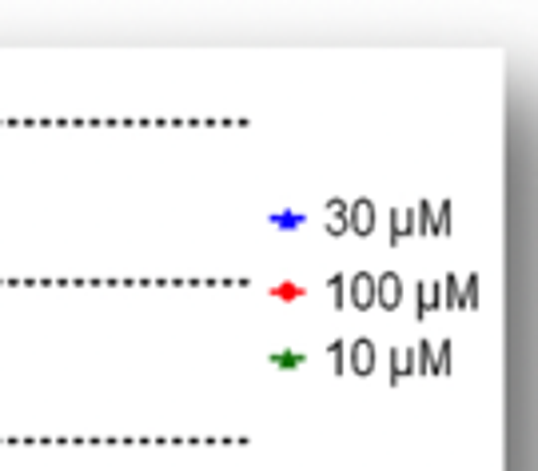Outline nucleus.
<instances>
[{
  "instance_id": "nucleus-13",
  "label": "nucleus",
  "mask_w": 538,
  "mask_h": 471,
  "mask_svg": "<svg viewBox=\"0 0 538 471\" xmlns=\"http://www.w3.org/2000/svg\"><path fill=\"white\" fill-rule=\"evenodd\" d=\"M459 280H463V276H447V284H439V292H443V304H447V308H463Z\"/></svg>"
},
{
  "instance_id": "nucleus-8",
  "label": "nucleus",
  "mask_w": 538,
  "mask_h": 471,
  "mask_svg": "<svg viewBox=\"0 0 538 471\" xmlns=\"http://www.w3.org/2000/svg\"><path fill=\"white\" fill-rule=\"evenodd\" d=\"M387 224H391V244H403L407 236H415V220H411V208H395V212L387 216Z\"/></svg>"
},
{
  "instance_id": "nucleus-15",
  "label": "nucleus",
  "mask_w": 538,
  "mask_h": 471,
  "mask_svg": "<svg viewBox=\"0 0 538 471\" xmlns=\"http://www.w3.org/2000/svg\"><path fill=\"white\" fill-rule=\"evenodd\" d=\"M271 364H275V368H303V364H307V356L287 348V352H275V356H271Z\"/></svg>"
},
{
  "instance_id": "nucleus-2",
  "label": "nucleus",
  "mask_w": 538,
  "mask_h": 471,
  "mask_svg": "<svg viewBox=\"0 0 538 471\" xmlns=\"http://www.w3.org/2000/svg\"><path fill=\"white\" fill-rule=\"evenodd\" d=\"M375 368H379V348H375V340H367V336L351 340V344H347V372L371 376Z\"/></svg>"
},
{
  "instance_id": "nucleus-12",
  "label": "nucleus",
  "mask_w": 538,
  "mask_h": 471,
  "mask_svg": "<svg viewBox=\"0 0 538 471\" xmlns=\"http://www.w3.org/2000/svg\"><path fill=\"white\" fill-rule=\"evenodd\" d=\"M451 200H443V204H435V224H431V236H447L451 232Z\"/></svg>"
},
{
  "instance_id": "nucleus-3",
  "label": "nucleus",
  "mask_w": 538,
  "mask_h": 471,
  "mask_svg": "<svg viewBox=\"0 0 538 471\" xmlns=\"http://www.w3.org/2000/svg\"><path fill=\"white\" fill-rule=\"evenodd\" d=\"M403 296H407V284H403L399 272H383V276H375V308L395 312V308L403 304Z\"/></svg>"
},
{
  "instance_id": "nucleus-5",
  "label": "nucleus",
  "mask_w": 538,
  "mask_h": 471,
  "mask_svg": "<svg viewBox=\"0 0 538 471\" xmlns=\"http://www.w3.org/2000/svg\"><path fill=\"white\" fill-rule=\"evenodd\" d=\"M407 376H415V348L399 344L391 348V384H403Z\"/></svg>"
},
{
  "instance_id": "nucleus-1",
  "label": "nucleus",
  "mask_w": 538,
  "mask_h": 471,
  "mask_svg": "<svg viewBox=\"0 0 538 471\" xmlns=\"http://www.w3.org/2000/svg\"><path fill=\"white\" fill-rule=\"evenodd\" d=\"M379 228V208L375 200L359 196V200H347V232L351 236H371Z\"/></svg>"
},
{
  "instance_id": "nucleus-17",
  "label": "nucleus",
  "mask_w": 538,
  "mask_h": 471,
  "mask_svg": "<svg viewBox=\"0 0 538 471\" xmlns=\"http://www.w3.org/2000/svg\"><path fill=\"white\" fill-rule=\"evenodd\" d=\"M463 284H467V296H463V308H475V304H479V276H467Z\"/></svg>"
},
{
  "instance_id": "nucleus-11",
  "label": "nucleus",
  "mask_w": 538,
  "mask_h": 471,
  "mask_svg": "<svg viewBox=\"0 0 538 471\" xmlns=\"http://www.w3.org/2000/svg\"><path fill=\"white\" fill-rule=\"evenodd\" d=\"M411 220H415V232H423V236H431V224H435V204H419L415 212H411Z\"/></svg>"
},
{
  "instance_id": "nucleus-14",
  "label": "nucleus",
  "mask_w": 538,
  "mask_h": 471,
  "mask_svg": "<svg viewBox=\"0 0 538 471\" xmlns=\"http://www.w3.org/2000/svg\"><path fill=\"white\" fill-rule=\"evenodd\" d=\"M327 356H331V364H335V376H347V340H335V344L327 348Z\"/></svg>"
},
{
  "instance_id": "nucleus-9",
  "label": "nucleus",
  "mask_w": 538,
  "mask_h": 471,
  "mask_svg": "<svg viewBox=\"0 0 538 471\" xmlns=\"http://www.w3.org/2000/svg\"><path fill=\"white\" fill-rule=\"evenodd\" d=\"M431 344H435V376H451V360H455L451 340H431Z\"/></svg>"
},
{
  "instance_id": "nucleus-7",
  "label": "nucleus",
  "mask_w": 538,
  "mask_h": 471,
  "mask_svg": "<svg viewBox=\"0 0 538 471\" xmlns=\"http://www.w3.org/2000/svg\"><path fill=\"white\" fill-rule=\"evenodd\" d=\"M327 236H347V200H327Z\"/></svg>"
},
{
  "instance_id": "nucleus-4",
  "label": "nucleus",
  "mask_w": 538,
  "mask_h": 471,
  "mask_svg": "<svg viewBox=\"0 0 538 471\" xmlns=\"http://www.w3.org/2000/svg\"><path fill=\"white\" fill-rule=\"evenodd\" d=\"M347 308H375V272H355L347 276Z\"/></svg>"
},
{
  "instance_id": "nucleus-10",
  "label": "nucleus",
  "mask_w": 538,
  "mask_h": 471,
  "mask_svg": "<svg viewBox=\"0 0 538 471\" xmlns=\"http://www.w3.org/2000/svg\"><path fill=\"white\" fill-rule=\"evenodd\" d=\"M415 368H419L423 376H435V344H431V340L415 344Z\"/></svg>"
},
{
  "instance_id": "nucleus-16",
  "label": "nucleus",
  "mask_w": 538,
  "mask_h": 471,
  "mask_svg": "<svg viewBox=\"0 0 538 471\" xmlns=\"http://www.w3.org/2000/svg\"><path fill=\"white\" fill-rule=\"evenodd\" d=\"M331 300H335V308H347V276L339 272V276H331Z\"/></svg>"
},
{
  "instance_id": "nucleus-6",
  "label": "nucleus",
  "mask_w": 538,
  "mask_h": 471,
  "mask_svg": "<svg viewBox=\"0 0 538 471\" xmlns=\"http://www.w3.org/2000/svg\"><path fill=\"white\" fill-rule=\"evenodd\" d=\"M415 300H419L415 316H427V312H439V304H443V292H439V280H423V284L415 288Z\"/></svg>"
}]
</instances>
